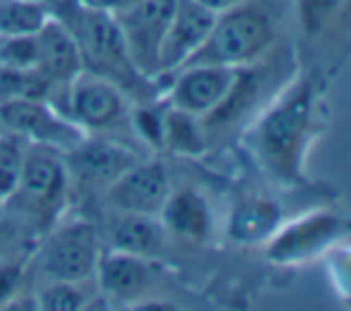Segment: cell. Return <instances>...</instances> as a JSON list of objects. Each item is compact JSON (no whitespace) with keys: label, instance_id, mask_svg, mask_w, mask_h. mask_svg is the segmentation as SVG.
Segmentation results:
<instances>
[{"label":"cell","instance_id":"d6986e66","mask_svg":"<svg viewBox=\"0 0 351 311\" xmlns=\"http://www.w3.org/2000/svg\"><path fill=\"white\" fill-rule=\"evenodd\" d=\"M282 223L285 216L278 201L270 196L251 194L234 204L227 223V235L239 244H265Z\"/></svg>","mask_w":351,"mask_h":311},{"label":"cell","instance_id":"e0dca14e","mask_svg":"<svg viewBox=\"0 0 351 311\" xmlns=\"http://www.w3.org/2000/svg\"><path fill=\"white\" fill-rule=\"evenodd\" d=\"M98 288L106 297L117 299V302H127V299H139L148 290L153 280V270L148 266V259L134 254H125V251H101L96 273Z\"/></svg>","mask_w":351,"mask_h":311},{"label":"cell","instance_id":"7c38bea8","mask_svg":"<svg viewBox=\"0 0 351 311\" xmlns=\"http://www.w3.org/2000/svg\"><path fill=\"white\" fill-rule=\"evenodd\" d=\"M170 194V175L160 161L141 158L139 163L125 170L108 189L103 199L112 211L158 216Z\"/></svg>","mask_w":351,"mask_h":311},{"label":"cell","instance_id":"5b68a950","mask_svg":"<svg viewBox=\"0 0 351 311\" xmlns=\"http://www.w3.org/2000/svg\"><path fill=\"white\" fill-rule=\"evenodd\" d=\"M351 233V220L332 209H313L285 220L265 242V259L275 266H306L323 259Z\"/></svg>","mask_w":351,"mask_h":311},{"label":"cell","instance_id":"7402d4cb","mask_svg":"<svg viewBox=\"0 0 351 311\" xmlns=\"http://www.w3.org/2000/svg\"><path fill=\"white\" fill-rule=\"evenodd\" d=\"M0 70H38L36 34H19V36H3L0 34Z\"/></svg>","mask_w":351,"mask_h":311},{"label":"cell","instance_id":"52a82bcc","mask_svg":"<svg viewBox=\"0 0 351 311\" xmlns=\"http://www.w3.org/2000/svg\"><path fill=\"white\" fill-rule=\"evenodd\" d=\"M101 259V242L91 223H65L48 237L41 254V268L48 280L86 283L96 273Z\"/></svg>","mask_w":351,"mask_h":311},{"label":"cell","instance_id":"9c48e42d","mask_svg":"<svg viewBox=\"0 0 351 311\" xmlns=\"http://www.w3.org/2000/svg\"><path fill=\"white\" fill-rule=\"evenodd\" d=\"M67 189H70V180H67V168L60 151L46 144L22 149L19 185L12 196H19L29 211L41 216L56 214Z\"/></svg>","mask_w":351,"mask_h":311},{"label":"cell","instance_id":"30bf717a","mask_svg":"<svg viewBox=\"0 0 351 311\" xmlns=\"http://www.w3.org/2000/svg\"><path fill=\"white\" fill-rule=\"evenodd\" d=\"M67 87H70L67 108L74 117V125L86 130H108L125 122V91L108 77L82 70Z\"/></svg>","mask_w":351,"mask_h":311},{"label":"cell","instance_id":"277c9868","mask_svg":"<svg viewBox=\"0 0 351 311\" xmlns=\"http://www.w3.org/2000/svg\"><path fill=\"white\" fill-rule=\"evenodd\" d=\"M72 17L60 14L62 22L70 27L79 43V51L84 58V70H91L96 75L108 77L125 91L127 87H141L151 79L141 77L127 53L125 38L117 27L115 17L103 10L84 8L74 0V5L65 10Z\"/></svg>","mask_w":351,"mask_h":311},{"label":"cell","instance_id":"4316f807","mask_svg":"<svg viewBox=\"0 0 351 311\" xmlns=\"http://www.w3.org/2000/svg\"><path fill=\"white\" fill-rule=\"evenodd\" d=\"M162 115L165 111L158 108H139L134 113V127L139 137L156 149H162Z\"/></svg>","mask_w":351,"mask_h":311},{"label":"cell","instance_id":"6da1fadb","mask_svg":"<svg viewBox=\"0 0 351 311\" xmlns=\"http://www.w3.org/2000/svg\"><path fill=\"white\" fill-rule=\"evenodd\" d=\"M320 87L315 75H296L251 120L244 141L256 165L282 187L306 182V158L318 137Z\"/></svg>","mask_w":351,"mask_h":311},{"label":"cell","instance_id":"2e32d148","mask_svg":"<svg viewBox=\"0 0 351 311\" xmlns=\"http://www.w3.org/2000/svg\"><path fill=\"white\" fill-rule=\"evenodd\" d=\"M38 41V70L51 84H70L84 70V58L79 43L60 17H48L36 34Z\"/></svg>","mask_w":351,"mask_h":311},{"label":"cell","instance_id":"44dd1931","mask_svg":"<svg viewBox=\"0 0 351 311\" xmlns=\"http://www.w3.org/2000/svg\"><path fill=\"white\" fill-rule=\"evenodd\" d=\"M43 0H0V34L19 36V34H38L48 22Z\"/></svg>","mask_w":351,"mask_h":311},{"label":"cell","instance_id":"8fae6325","mask_svg":"<svg viewBox=\"0 0 351 311\" xmlns=\"http://www.w3.org/2000/svg\"><path fill=\"white\" fill-rule=\"evenodd\" d=\"M0 127L58 151L72 149L84 139L79 125H67L41 98H5L0 103Z\"/></svg>","mask_w":351,"mask_h":311},{"label":"cell","instance_id":"603a6c76","mask_svg":"<svg viewBox=\"0 0 351 311\" xmlns=\"http://www.w3.org/2000/svg\"><path fill=\"white\" fill-rule=\"evenodd\" d=\"M38 307L46 311H79L86 307V295L79 283L51 280V285H46L38 295Z\"/></svg>","mask_w":351,"mask_h":311},{"label":"cell","instance_id":"d4e9b609","mask_svg":"<svg viewBox=\"0 0 351 311\" xmlns=\"http://www.w3.org/2000/svg\"><path fill=\"white\" fill-rule=\"evenodd\" d=\"M344 5H347V0H296L304 32L308 34V36L320 34L335 17H337V12Z\"/></svg>","mask_w":351,"mask_h":311},{"label":"cell","instance_id":"484cf974","mask_svg":"<svg viewBox=\"0 0 351 311\" xmlns=\"http://www.w3.org/2000/svg\"><path fill=\"white\" fill-rule=\"evenodd\" d=\"M19 165H22V149L0 141V201H10L17 192Z\"/></svg>","mask_w":351,"mask_h":311},{"label":"cell","instance_id":"ba28073f","mask_svg":"<svg viewBox=\"0 0 351 311\" xmlns=\"http://www.w3.org/2000/svg\"><path fill=\"white\" fill-rule=\"evenodd\" d=\"M132 146L112 139H82L72 149L62 151L67 180L84 192L108 189L125 170L141 161Z\"/></svg>","mask_w":351,"mask_h":311},{"label":"cell","instance_id":"8992f818","mask_svg":"<svg viewBox=\"0 0 351 311\" xmlns=\"http://www.w3.org/2000/svg\"><path fill=\"white\" fill-rule=\"evenodd\" d=\"M175 5L177 0H139L130 8L112 12L136 72L146 79H158L160 72V46Z\"/></svg>","mask_w":351,"mask_h":311},{"label":"cell","instance_id":"f1b7e54d","mask_svg":"<svg viewBox=\"0 0 351 311\" xmlns=\"http://www.w3.org/2000/svg\"><path fill=\"white\" fill-rule=\"evenodd\" d=\"M84 8H93V10H103V12H117V10H125L130 5L139 3V0H77Z\"/></svg>","mask_w":351,"mask_h":311},{"label":"cell","instance_id":"3957f363","mask_svg":"<svg viewBox=\"0 0 351 311\" xmlns=\"http://www.w3.org/2000/svg\"><path fill=\"white\" fill-rule=\"evenodd\" d=\"M275 43H278L275 14L261 0H246L217 14L208 38L189 58L186 65L241 67L263 58Z\"/></svg>","mask_w":351,"mask_h":311},{"label":"cell","instance_id":"5bb4252c","mask_svg":"<svg viewBox=\"0 0 351 311\" xmlns=\"http://www.w3.org/2000/svg\"><path fill=\"white\" fill-rule=\"evenodd\" d=\"M170 89V106L191 115L206 117L220 106L234 82L237 67L225 65H186L175 72Z\"/></svg>","mask_w":351,"mask_h":311},{"label":"cell","instance_id":"cb8c5ba5","mask_svg":"<svg viewBox=\"0 0 351 311\" xmlns=\"http://www.w3.org/2000/svg\"><path fill=\"white\" fill-rule=\"evenodd\" d=\"M323 259H325V266H328V275L335 288V295H337L342 302L351 304V244L339 242V244H335Z\"/></svg>","mask_w":351,"mask_h":311},{"label":"cell","instance_id":"9a60e30c","mask_svg":"<svg viewBox=\"0 0 351 311\" xmlns=\"http://www.w3.org/2000/svg\"><path fill=\"white\" fill-rule=\"evenodd\" d=\"M158 220L165 228V233L186 242H196V244L208 242L215 230V216H213L208 199L191 187L177 192L170 189L158 214Z\"/></svg>","mask_w":351,"mask_h":311},{"label":"cell","instance_id":"4fadbf2b","mask_svg":"<svg viewBox=\"0 0 351 311\" xmlns=\"http://www.w3.org/2000/svg\"><path fill=\"white\" fill-rule=\"evenodd\" d=\"M215 19L217 12H213L199 0H177L160 46L158 77H170L182 70L189 62V58L204 46Z\"/></svg>","mask_w":351,"mask_h":311},{"label":"cell","instance_id":"ffe728a7","mask_svg":"<svg viewBox=\"0 0 351 311\" xmlns=\"http://www.w3.org/2000/svg\"><path fill=\"white\" fill-rule=\"evenodd\" d=\"M162 149L177 156H201L208 149L204 117L170 106L162 115Z\"/></svg>","mask_w":351,"mask_h":311},{"label":"cell","instance_id":"ac0fdd59","mask_svg":"<svg viewBox=\"0 0 351 311\" xmlns=\"http://www.w3.org/2000/svg\"><path fill=\"white\" fill-rule=\"evenodd\" d=\"M108 244L115 251L134 254L141 259H156L165 249V228L158 216L130 214V211H112L106 225Z\"/></svg>","mask_w":351,"mask_h":311},{"label":"cell","instance_id":"f546056e","mask_svg":"<svg viewBox=\"0 0 351 311\" xmlns=\"http://www.w3.org/2000/svg\"><path fill=\"white\" fill-rule=\"evenodd\" d=\"M199 3H204L206 8H210L213 12H225V10H230V8H237V5H241V3H246V0H199Z\"/></svg>","mask_w":351,"mask_h":311},{"label":"cell","instance_id":"83f0119b","mask_svg":"<svg viewBox=\"0 0 351 311\" xmlns=\"http://www.w3.org/2000/svg\"><path fill=\"white\" fill-rule=\"evenodd\" d=\"M22 283V268L17 264H0V304L10 302Z\"/></svg>","mask_w":351,"mask_h":311},{"label":"cell","instance_id":"7a4b0ae2","mask_svg":"<svg viewBox=\"0 0 351 311\" xmlns=\"http://www.w3.org/2000/svg\"><path fill=\"white\" fill-rule=\"evenodd\" d=\"M296 65L291 51L287 46L275 43L263 58L237 67L227 96L220 101L215 111L204 117V127L210 137H220L239 125L254 120L270 101L291 82L296 75Z\"/></svg>","mask_w":351,"mask_h":311}]
</instances>
